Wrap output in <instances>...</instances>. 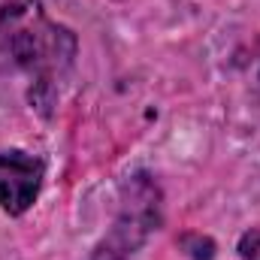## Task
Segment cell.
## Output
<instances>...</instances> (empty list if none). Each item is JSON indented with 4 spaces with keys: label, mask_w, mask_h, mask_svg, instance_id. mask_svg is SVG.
<instances>
[{
    "label": "cell",
    "mask_w": 260,
    "mask_h": 260,
    "mask_svg": "<svg viewBox=\"0 0 260 260\" xmlns=\"http://www.w3.org/2000/svg\"><path fill=\"white\" fill-rule=\"evenodd\" d=\"M43 185V164L24 151H0V209L24 215Z\"/></svg>",
    "instance_id": "3957f363"
},
{
    "label": "cell",
    "mask_w": 260,
    "mask_h": 260,
    "mask_svg": "<svg viewBox=\"0 0 260 260\" xmlns=\"http://www.w3.org/2000/svg\"><path fill=\"white\" fill-rule=\"evenodd\" d=\"M0 55L34 76L37 103L76 58V37L49 21L40 0H6L0 9Z\"/></svg>",
    "instance_id": "6da1fadb"
},
{
    "label": "cell",
    "mask_w": 260,
    "mask_h": 260,
    "mask_svg": "<svg viewBox=\"0 0 260 260\" xmlns=\"http://www.w3.org/2000/svg\"><path fill=\"white\" fill-rule=\"evenodd\" d=\"M239 257L242 260H260V230H248L239 239Z\"/></svg>",
    "instance_id": "5b68a950"
},
{
    "label": "cell",
    "mask_w": 260,
    "mask_h": 260,
    "mask_svg": "<svg viewBox=\"0 0 260 260\" xmlns=\"http://www.w3.org/2000/svg\"><path fill=\"white\" fill-rule=\"evenodd\" d=\"M179 245H182V251H188L194 260H212L215 257V242H212L209 236H203V233H185V236L179 239Z\"/></svg>",
    "instance_id": "277c9868"
},
{
    "label": "cell",
    "mask_w": 260,
    "mask_h": 260,
    "mask_svg": "<svg viewBox=\"0 0 260 260\" xmlns=\"http://www.w3.org/2000/svg\"><path fill=\"white\" fill-rule=\"evenodd\" d=\"M160 224V188L148 173H136L121 191V209L91 260H127Z\"/></svg>",
    "instance_id": "7a4b0ae2"
}]
</instances>
